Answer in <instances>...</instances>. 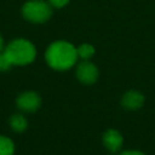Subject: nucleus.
Masks as SVG:
<instances>
[{"label":"nucleus","mask_w":155,"mask_h":155,"mask_svg":"<svg viewBox=\"0 0 155 155\" xmlns=\"http://www.w3.org/2000/svg\"><path fill=\"white\" fill-rule=\"evenodd\" d=\"M45 58L47 64L52 69L63 71L75 65L78 61V51L73 44L59 40V41L52 42L47 47Z\"/></svg>","instance_id":"nucleus-1"},{"label":"nucleus","mask_w":155,"mask_h":155,"mask_svg":"<svg viewBox=\"0 0 155 155\" xmlns=\"http://www.w3.org/2000/svg\"><path fill=\"white\" fill-rule=\"evenodd\" d=\"M4 52L13 65H25L31 63L36 57L35 46L25 39L12 40L5 48Z\"/></svg>","instance_id":"nucleus-2"},{"label":"nucleus","mask_w":155,"mask_h":155,"mask_svg":"<svg viewBox=\"0 0 155 155\" xmlns=\"http://www.w3.org/2000/svg\"><path fill=\"white\" fill-rule=\"evenodd\" d=\"M22 15L25 19L33 23H44L46 22L51 15L52 8L51 5L42 0H30L24 4L22 8Z\"/></svg>","instance_id":"nucleus-3"},{"label":"nucleus","mask_w":155,"mask_h":155,"mask_svg":"<svg viewBox=\"0 0 155 155\" xmlns=\"http://www.w3.org/2000/svg\"><path fill=\"white\" fill-rule=\"evenodd\" d=\"M98 68L90 61H82L76 67V78L85 85H92L98 79Z\"/></svg>","instance_id":"nucleus-4"},{"label":"nucleus","mask_w":155,"mask_h":155,"mask_svg":"<svg viewBox=\"0 0 155 155\" xmlns=\"http://www.w3.org/2000/svg\"><path fill=\"white\" fill-rule=\"evenodd\" d=\"M16 104L21 110L28 111V113H33V111H36L40 108L41 97H40L39 93H36L34 91H27V92L21 93L17 97Z\"/></svg>","instance_id":"nucleus-5"},{"label":"nucleus","mask_w":155,"mask_h":155,"mask_svg":"<svg viewBox=\"0 0 155 155\" xmlns=\"http://www.w3.org/2000/svg\"><path fill=\"white\" fill-rule=\"evenodd\" d=\"M145 97L142 92L130 90L121 97V105L127 110H138L143 107Z\"/></svg>","instance_id":"nucleus-6"},{"label":"nucleus","mask_w":155,"mask_h":155,"mask_svg":"<svg viewBox=\"0 0 155 155\" xmlns=\"http://www.w3.org/2000/svg\"><path fill=\"white\" fill-rule=\"evenodd\" d=\"M122 144H124V137L119 131L110 128L103 133V145L110 153L119 151Z\"/></svg>","instance_id":"nucleus-7"},{"label":"nucleus","mask_w":155,"mask_h":155,"mask_svg":"<svg viewBox=\"0 0 155 155\" xmlns=\"http://www.w3.org/2000/svg\"><path fill=\"white\" fill-rule=\"evenodd\" d=\"M10 126L15 132H23L28 127V121L22 114H13L10 117Z\"/></svg>","instance_id":"nucleus-8"},{"label":"nucleus","mask_w":155,"mask_h":155,"mask_svg":"<svg viewBox=\"0 0 155 155\" xmlns=\"http://www.w3.org/2000/svg\"><path fill=\"white\" fill-rule=\"evenodd\" d=\"M15 144L8 137L0 134V155H13Z\"/></svg>","instance_id":"nucleus-9"},{"label":"nucleus","mask_w":155,"mask_h":155,"mask_svg":"<svg viewBox=\"0 0 155 155\" xmlns=\"http://www.w3.org/2000/svg\"><path fill=\"white\" fill-rule=\"evenodd\" d=\"M78 57H80L82 61H88L94 54V47L90 44H82L78 48Z\"/></svg>","instance_id":"nucleus-10"},{"label":"nucleus","mask_w":155,"mask_h":155,"mask_svg":"<svg viewBox=\"0 0 155 155\" xmlns=\"http://www.w3.org/2000/svg\"><path fill=\"white\" fill-rule=\"evenodd\" d=\"M13 64L11 63V61L8 59V57L6 56V53L2 51L0 52V71H6L8 70Z\"/></svg>","instance_id":"nucleus-11"},{"label":"nucleus","mask_w":155,"mask_h":155,"mask_svg":"<svg viewBox=\"0 0 155 155\" xmlns=\"http://www.w3.org/2000/svg\"><path fill=\"white\" fill-rule=\"evenodd\" d=\"M48 1H50V5L54 7H63L69 2V0H48Z\"/></svg>","instance_id":"nucleus-12"},{"label":"nucleus","mask_w":155,"mask_h":155,"mask_svg":"<svg viewBox=\"0 0 155 155\" xmlns=\"http://www.w3.org/2000/svg\"><path fill=\"white\" fill-rule=\"evenodd\" d=\"M119 155H145V154L139 151V150H126V151H122Z\"/></svg>","instance_id":"nucleus-13"},{"label":"nucleus","mask_w":155,"mask_h":155,"mask_svg":"<svg viewBox=\"0 0 155 155\" xmlns=\"http://www.w3.org/2000/svg\"><path fill=\"white\" fill-rule=\"evenodd\" d=\"M2 51H4V40L0 35V52H2Z\"/></svg>","instance_id":"nucleus-14"}]
</instances>
